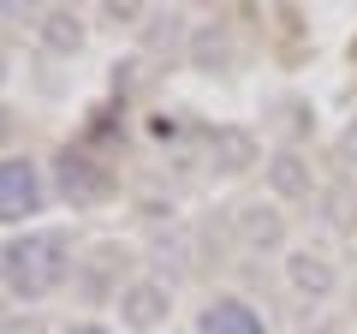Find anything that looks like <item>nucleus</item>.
Instances as JSON below:
<instances>
[{"mask_svg":"<svg viewBox=\"0 0 357 334\" xmlns=\"http://www.w3.org/2000/svg\"><path fill=\"white\" fill-rule=\"evenodd\" d=\"M60 281H66V239H54V233L6 239V286L18 298H42Z\"/></svg>","mask_w":357,"mask_h":334,"instance_id":"nucleus-1","label":"nucleus"},{"mask_svg":"<svg viewBox=\"0 0 357 334\" xmlns=\"http://www.w3.org/2000/svg\"><path fill=\"white\" fill-rule=\"evenodd\" d=\"M36 203H42L36 167H30L24 155H6V167H0V209H6V215H30Z\"/></svg>","mask_w":357,"mask_h":334,"instance_id":"nucleus-2","label":"nucleus"},{"mask_svg":"<svg viewBox=\"0 0 357 334\" xmlns=\"http://www.w3.org/2000/svg\"><path fill=\"white\" fill-rule=\"evenodd\" d=\"M197 334H262V317H256L244 298H215V305H203V317H197Z\"/></svg>","mask_w":357,"mask_h":334,"instance_id":"nucleus-3","label":"nucleus"},{"mask_svg":"<svg viewBox=\"0 0 357 334\" xmlns=\"http://www.w3.org/2000/svg\"><path fill=\"white\" fill-rule=\"evenodd\" d=\"M167 298L173 293H161L155 281H137L131 293H119V317H126L131 328H155V322L167 317Z\"/></svg>","mask_w":357,"mask_h":334,"instance_id":"nucleus-4","label":"nucleus"},{"mask_svg":"<svg viewBox=\"0 0 357 334\" xmlns=\"http://www.w3.org/2000/svg\"><path fill=\"white\" fill-rule=\"evenodd\" d=\"M286 281H292L304 298H328V293H333V263L298 251V257H286Z\"/></svg>","mask_w":357,"mask_h":334,"instance_id":"nucleus-5","label":"nucleus"},{"mask_svg":"<svg viewBox=\"0 0 357 334\" xmlns=\"http://www.w3.org/2000/svg\"><path fill=\"white\" fill-rule=\"evenodd\" d=\"M42 42H48L54 54H72L77 42H84V30H77V18H66V13H48V18H42Z\"/></svg>","mask_w":357,"mask_h":334,"instance_id":"nucleus-6","label":"nucleus"},{"mask_svg":"<svg viewBox=\"0 0 357 334\" xmlns=\"http://www.w3.org/2000/svg\"><path fill=\"white\" fill-rule=\"evenodd\" d=\"M244 227H250V239L262 245V251H268V245H274V239H280V221H274V215H256V209H250V215H244Z\"/></svg>","mask_w":357,"mask_h":334,"instance_id":"nucleus-7","label":"nucleus"},{"mask_svg":"<svg viewBox=\"0 0 357 334\" xmlns=\"http://www.w3.org/2000/svg\"><path fill=\"white\" fill-rule=\"evenodd\" d=\"M274 185H280V191L304 185V173H298V161H292V155H280V161H274Z\"/></svg>","mask_w":357,"mask_h":334,"instance_id":"nucleus-8","label":"nucleus"},{"mask_svg":"<svg viewBox=\"0 0 357 334\" xmlns=\"http://www.w3.org/2000/svg\"><path fill=\"white\" fill-rule=\"evenodd\" d=\"M66 334H107V328H89V322H84V328H66Z\"/></svg>","mask_w":357,"mask_h":334,"instance_id":"nucleus-9","label":"nucleus"}]
</instances>
